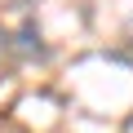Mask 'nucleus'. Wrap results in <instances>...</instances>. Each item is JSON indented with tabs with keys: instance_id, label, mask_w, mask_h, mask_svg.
<instances>
[{
	"instance_id": "obj_1",
	"label": "nucleus",
	"mask_w": 133,
	"mask_h": 133,
	"mask_svg": "<svg viewBox=\"0 0 133 133\" xmlns=\"http://www.w3.org/2000/svg\"><path fill=\"white\" fill-rule=\"evenodd\" d=\"M14 49H18L22 58H44V44H40V31H36V22H22V27H18V36H14Z\"/></svg>"
},
{
	"instance_id": "obj_2",
	"label": "nucleus",
	"mask_w": 133,
	"mask_h": 133,
	"mask_svg": "<svg viewBox=\"0 0 133 133\" xmlns=\"http://www.w3.org/2000/svg\"><path fill=\"white\" fill-rule=\"evenodd\" d=\"M0 49H9V31H0Z\"/></svg>"
},
{
	"instance_id": "obj_3",
	"label": "nucleus",
	"mask_w": 133,
	"mask_h": 133,
	"mask_svg": "<svg viewBox=\"0 0 133 133\" xmlns=\"http://www.w3.org/2000/svg\"><path fill=\"white\" fill-rule=\"evenodd\" d=\"M129 36H133V22H129Z\"/></svg>"
}]
</instances>
